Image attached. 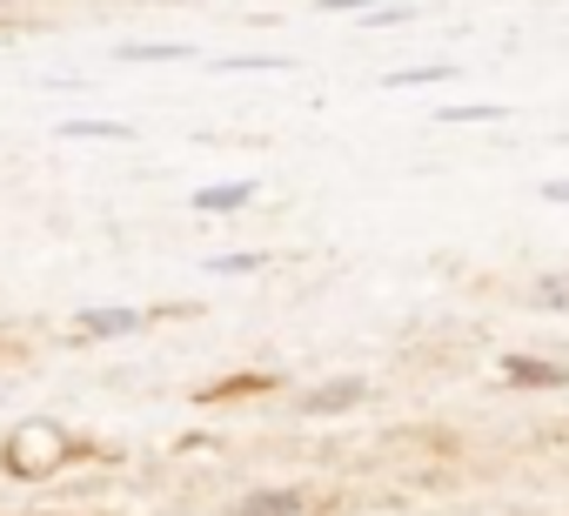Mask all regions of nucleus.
Returning <instances> with one entry per match:
<instances>
[{
  "instance_id": "f8f14e48",
  "label": "nucleus",
  "mask_w": 569,
  "mask_h": 516,
  "mask_svg": "<svg viewBox=\"0 0 569 516\" xmlns=\"http://www.w3.org/2000/svg\"><path fill=\"white\" fill-rule=\"evenodd\" d=\"M536 302H542V309H569V282H542Z\"/></svg>"
},
{
  "instance_id": "4468645a",
  "label": "nucleus",
  "mask_w": 569,
  "mask_h": 516,
  "mask_svg": "<svg viewBox=\"0 0 569 516\" xmlns=\"http://www.w3.org/2000/svg\"><path fill=\"white\" fill-rule=\"evenodd\" d=\"M329 14H356V8H376V0H322Z\"/></svg>"
},
{
  "instance_id": "39448f33",
  "label": "nucleus",
  "mask_w": 569,
  "mask_h": 516,
  "mask_svg": "<svg viewBox=\"0 0 569 516\" xmlns=\"http://www.w3.org/2000/svg\"><path fill=\"white\" fill-rule=\"evenodd\" d=\"M281 68H296L289 54H221L214 75H281Z\"/></svg>"
},
{
  "instance_id": "1a4fd4ad",
  "label": "nucleus",
  "mask_w": 569,
  "mask_h": 516,
  "mask_svg": "<svg viewBox=\"0 0 569 516\" xmlns=\"http://www.w3.org/2000/svg\"><path fill=\"white\" fill-rule=\"evenodd\" d=\"M449 75H456V68H442V61H436V68H402V75H382V88H429V81H449Z\"/></svg>"
},
{
  "instance_id": "f03ea898",
  "label": "nucleus",
  "mask_w": 569,
  "mask_h": 516,
  "mask_svg": "<svg viewBox=\"0 0 569 516\" xmlns=\"http://www.w3.org/2000/svg\"><path fill=\"white\" fill-rule=\"evenodd\" d=\"M309 503H302V489H254V496H241V516H302Z\"/></svg>"
},
{
  "instance_id": "f257e3e1",
  "label": "nucleus",
  "mask_w": 569,
  "mask_h": 516,
  "mask_svg": "<svg viewBox=\"0 0 569 516\" xmlns=\"http://www.w3.org/2000/svg\"><path fill=\"white\" fill-rule=\"evenodd\" d=\"M362 396H369V383H362V376H342V383L309 389V403H302V409H309V416H342V409H349V403H362Z\"/></svg>"
},
{
  "instance_id": "9b49d317",
  "label": "nucleus",
  "mask_w": 569,
  "mask_h": 516,
  "mask_svg": "<svg viewBox=\"0 0 569 516\" xmlns=\"http://www.w3.org/2000/svg\"><path fill=\"white\" fill-rule=\"evenodd\" d=\"M261 262H268V255H214L208 269H214V276H248V269H261Z\"/></svg>"
},
{
  "instance_id": "7ed1b4c3",
  "label": "nucleus",
  "mask_w": 569,
  "mask_h": 516,
  "mask_svg": "<svg viewBox=\"0 0 569 516\" xmlns=\"http://www.w3.org/2000/svg\"><path fill=\"white\" fill-rule=\"evenodd\" d=\"M254 201V181H221V188H194V208L201 215H228V208H248Z\"/></svg>"
},
{
  "instance_id": "20e7f679",
  "label": "nucleus",
  "mask_w": 569,
  "mask_h": 516,
  "mask_svg": "<svg viewBox=\"0 0 569 516\" xmlns=\"http://www.w3.org/2000/svg\"><path fill=\"white\" fill-rule=\"evenodd\" d=\"M81 329H88V336H134L141 316H134V309H81Z\"/></svg>"
},
{
  "instance_id": "ddd939ff",
  "label": "nucleus",
  "mask_w": 569,
  "mask_h": 516,
  "mask_svg": "<svg viewBox=\"0 0 569 516\" xmlns=\"http://www.w3.org/2000/svg\"><path fill=\"white\" fill-rule=\"evenodd\" d=\"M396 21H409V8H376L369 14V28H396Z\"/></svg>"
},
{
  "instance_id": "6e6552de",
  "label": "nucleus",
  "mask_w": 569,
  "mask_h": 516,
  "mask_svg": "<svg viewBox=\"0 0 569 516\" xmlns=\"http://www.w3.org/2000/svg\"><path fill=\"white\" fill-rule=\"evenodd\" d=\"M188 54V41H128L121 48V61H181Z\"/></svg>"
},
{
  "instance_id": "2eb2a0df",
  "label": "nucleus",
  "mask_w": 569,
  "mask_h": 516,
  "mask_svg": "<svg viewBox=\"0 0 569 516\" xmlns=\"http://www.w3.org/2000/svg\"><path fill=\"white\" fill-rule=\"evenodd\" d=\"M542 201H556V208H569V181H549V188H542Z\"/></svg>"
},
{
  "instance_id": "423d86ee",
  "label": "nucleus",
  "mask_w": 569,
  "mask_h": 516,
  "mask_svg": "<svg viewBox=\"0 0 569 516\" xmlns=\"http://www.w3.org/2000/svg\"><path fill=\"white\" fill-rule=\"evenodd\" d=\"M54 135H61V141H128L134 128H128V121H61Z\"/></svg>"
},
{
  "instance_id": "9d476101",
  "label": "nucleus",
  "mask_w": 569,
  "mask_h": 516,
  "mask_svg": "<svg viewBox=\"0 0 569 516\" xmlns=\"http://www.w3.org/2000/svg\"><path fill=\"white\" fill-rule=\"evenodd\" d=\"M509 108H496V101H456V108H442V121H502Z\"/></svg>"
},
{
  "instance_id": "0eeeda50",
  "label": "nucleus",
  "mask_w": 569,
  "mask_h": 516,
  "mask_svg": "<svg viewBox=\"0 0 569 516\" xmlns=\"http://www.w3.org/2000/svg\"><path fill=\"white\" fill-rule=\"evenodd\" d=\"M502 376H509V383H536V389H556V383H562V369H556V363H536V356H509Z\"/></svg>"
}]
</instances>
